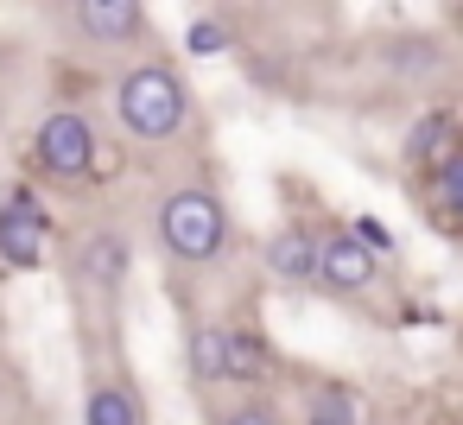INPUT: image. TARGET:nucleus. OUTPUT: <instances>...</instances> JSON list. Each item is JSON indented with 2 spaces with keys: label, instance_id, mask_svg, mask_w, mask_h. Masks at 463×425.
Instances as JSON below:
<instances>
[{
  "label": "nucleus",
  "instance_id": "f257e3e1",
  "mask_svg": "<svg viewBox=\"0 0 463 425\" xmlns=\"http://www.w3.org/2000/svg\"><path fill=\"white\" fill-rule=\"evenodd\" d=\"M109 115H115L128 146H178L191 134L197 96H191V77L172 58L140 52L109 77Z\"/></svg>",
  "mask_w": 463,
  "mask_h": 425
},
{
  "label": "nucleus",
  "instance_id": "f03ea898",
  "mask_svg": "<svg viewBox=\"0 0 463 425\" xmlns=\"http://www.w3.org/2000/svg\"><path fill=\"white\" fill-rule=\"evenodd\" d=\"M153 248L178 273H203V267L229 260V248H235L229 197L216 184H203V178H184V184L159 191V203H153Z\"/></svg>",
  "mask_w": 463,
  "mask_h": 425
},
{
  "label": "nucleus",
  "instance_id": "7ed1b4c3",
  "mask_svg": "<svg viewBox=\"0 0 463 425\" xmlns=\"http://www.w3.org/2000/svg\"><path fill=\"white\" fill-rule=\"evenodd\" d=\"M26 153H33V172H39L52 191L77 197V191L102 184V153H109V134L96 128V115H90V109L58 102V109H45V115L33 121Z\"/></svg>",
  "mask_w": 463,
  "mask_h": 425
},
{
  "label": "nucleus",
  "instance_id": "20e7f679",
  "mask_svg": "<svg viewBox=\"0 0 463 425\" xmlns=\"http://www.w3.org/2000/svg\"><path fill=\"white\" fill-rule=\"evenodd\" d=\"M58 20H64V33L83 52H128V58H140L153 45V14L140 7V0H71Z\"/></svg>",
  "mask_w": 463,
  "mask_h": 425
},
{
  "label": "nucleus",
  "instance_id": "39448f33",
  "mask_svg": "<svg viewBox=\"0 0 463 425\" xmlns=\"http://www.w3.org/2000/svg\"><path fill=\"white\" fill-rule=\"evenodd\" d=\"M58 248V222L39 203L33 184H7L0 191V267L7 273H39Z\"/></svg>",
  "mask_w": 463,
  "mask_h": 425
},
{
  "label": "nucleus",
  "instance_id": "423d86ee",
  "mask_svg": "<svg viewBox=\"0 0 463 425\" xmlns=\"http://www.w3.org/2000/svg\"><path fill=\"white\" fill-rule=\"evenodd\" d=\"M128 267H134V241L115 222H96V229H83L71 241V279L83 292H96V298H115L128 286Z\"/></svg>",
  "mask_w": 463,
  "mask_h": 425
},
{
  "label": "nucleus",
  "instance_id": "0eeeda50",
  "mask_svg": "<svg viewBox=\"0 0 463 425\" xmlns=\"http://www.w3.org/2000/svg\"><path fill=\"white\" fill-rule=\"evenodd\" d=\"M381 286V260L349 235V229H317V279L311 292H330V298H362Z\"/></svg>",
  "mask_w": 463,
  "mask_h": 425
},
{
  "label": "nucleus",
  "instance_id": "6e6552de",
  "mask_svg": "<svg viewBox=\"0 0 463 425\" xmlns=\"http://www.w3.org/2000/svg\"><path fill=\"white\" fill-rule=\"evenodd\" d=\"M83 425H153V406L128 368H96L83 381Z\"/></svg>",
  "mask_w": 463,
  "mask_h": 425
},
{
  "label": "nucleus",
  "instance_id": "1a4fd4ad",
  "mask_svg": "<svg viewBox=\"0 0 463 425\" xmlns=\"http://www.w3.org/2000/svg\"><path fill=\"white\" fill-rule=\"evenodd\" d=\"M260 267H267L273 286L305 292V286L317 279V229H305V222H279V229L260 241Z\"/></svg>",
  "mask_w": 463,
  "mask_h": 425
},
{
  "label": "nucleus",
  "instance_id": "9d476101",
  "mask_svg": "<svg viewBox=\"0 0 463 425\" xmlns=\"http://www.w3.org/2000/svg\"><path fill=\"white\" fill-rule=\"evenodd\" d=\"M273 374V343L254 317H222V387H260Z\"/></svg>",
  "mask_w": 463,
  "mask_h": 425
},
{
  "label": "nucleus",
  "instance_id": "9b49d317",
  "mask_svg": "<svg viewBox=\"0 0 463 425\" xmlns=\"http://www.w3.org/2000/svg\"><path fill=\"white\" fill-rule=\"evenodd\" d=\"M184 368H191L197 393L222 387V317H191V330H184Z\"/></svg>",
  "mask_w": 463,
  "mask_h": 425
},
{
  "label": "nucleus",
  "instance_id": "f8f14e48",
  "mask_svg": "<svg viewBox=\"0 0 463 425\" xmlns=\"http://www.w3.org/2000/svg\"><path fill=\"white\" fill-rule=\"evenodd\" d=\"M419 210H431L444 229H463V153H450L438 172H425V184H419Z\"/></svg>",
  "mask_w": 463,
  "mask_h": 425
},
{
  "label": "nucleus",
  "instance_id": "ddd939ff",
  "mask_svg": "<svg viewBox=\"0 0 463 425\" xmlns=\"http://www.w3.org/2000/svg\"><path fill=\"white\" fill-rule=\"evenodd\" d=\"M450 153H457V121H450V115H419L412 134H406V165H412V172H419V165L438 172Z\"/></svg>",
  "mask_w": 463,
  "mask_h": 425
},
{
  "label": "nucleus",
  "instance_id": "4468645a",
  "mask_svg": "<svg viewBox=\"0 0 463 425\" xmlns=\"http://www.w3.org/2000/svg\"><path fill=\"white\" fill-rule=\"evenodd\" d=\"M298 425H368V419H362V400H355L349 381H317V387L305 393Z\"/></svg>",
  "mask_w": 463,
  "mask_h": 425
},
{
  "label": "nucleus",
  "instance_id": "2eb2a0df",
  "mask_svg": "<svg viewBox=\"0 0 463 425\" xmlns=\"http://www.w3.org/2000/svg\"><path fill=\"white\" fill-rule=\"evenodd\" d=\"M210 425H286V412H279L267 393H241V400L216 406V419H210Z\"/></svg>",
  "mask_w": 463,
  "mask_h": 425
},
{
  "label": "nucleus",
  "instance_id": "dca6fc26",
  "mask_svg": "<svg viewBox=\"0 0 463 425\" xmlns=\"http://www.w3.org/2000/svg\"><path fill=\"white\" fill-rule=\"evenodd\" d=\"M229 45H235V26H229V20H216V14L191 20V33H184V52H191V58H222Z\"/></svg>",
  "mask_w": 463,
  "mask_h": 425
},
{
  "label": "nucleus",
  "instance_id": "f3484780",
  "mask_svg": "<svg viewBox=\"0 0 463 425\" xmlns=\"http://www.w3.org/2000/svg\"><path fill=\"white\" fill-rule=\"evenodd\" d=\"M343 229H349V235H355L374 260H393V254H400V235H393L381 216H355V222H343Z\"/></svg>",
  "mask_w": 463,
  "mask_h": 425
},
{
  "label": "nucleus",
  "instance_id": "a211bd4d",
  "mask_svg": "<svg viewBox=\"0 0 463 425\" xmlns=\"http://www.w3.org/2000/svg\"><path fill=\"white\" fill-rule=\"evenodd\" d=\"M450 20H457V26H463V7H457V14H450Z\"/></svg>",
  "mask_w": 463,
  "mask_h": 425
},
{
  "label": "nucleus",
  "instance_id": "6ab92c4d",
  "mask_svg": "<svg viewBox=\"0 0 463 425\" xmlns=\"http://www.w3.org/2000/svg\"><path fill=\"white\" fill-rule=\"evenodd\" d=\"M457 349H463V343H457Z\"/></svg>",
  "mask_w": 463,
  "mask_h": 425
}]
</instances>
